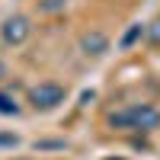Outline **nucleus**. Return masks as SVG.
Returning a JSON list of instances; mask_svg holds the SVG:
<instances>
[{
  "mask_svg": "<svg viewBox=\"0 0 160 160\" xmlns=\"http://www.w3.org/2000/svg\"><path fill=\"white\" fill-rule=\"evenodd\" d=\"M109 128L115 131H138V135H154L160 131V109L151 102H135L109 115Z\"/></svg>",
  "mask_w": 160,
  "mask_h": 160,
  "instance_id": "obj_1",
  "label": "nucleus"
},
{
  "mask_svg": "<svg viewBox=\"0 0 160 160\" xmlns=\"http://www.w3.org/2000/svg\"><path fill=\"white\" fill-rule=\"evenodd\" d=\"M68 99V90H64L58 80H42L29 90V102L35 112H55L58 106Z\"/></svg>",
  "mask_w": 160,
  "mask_h": 160,
  "instance_id": "obj_2",
  "label": "nucleus"
},
{
  "mask_svg": "<svg viewBox=\"0 0 160 160\" xmlns=\"http://www.w3.org/2000/svg\"><path fill=\"white\" fill-rule=\"evenodd\" d=\"M29 35H32V19L26 16V13H13V16H7L3 26H0V38H3V45H10V48L26 45Z\"/></svg>",
  "mask_w": 160,
  "mask_h": 160,
  "instance_id": "obj_3",
  "label": "nucleus"
},
{
  "mask_svg": "<svg viewBox=\"0 0 160 160\" xmlns=\"http://www.w3.org/2000/svg\"><path fill=\"white\" fill-rule=\"evenodd\" d=\"M109 48H112L109 35L99 32V29H93V32H83V35H80V51H83L87 58H102Z\"/></svg>",
  "mask_w": 160,
  "mask_h": 160,
  "instance_id": "obj_4",
  "label": "nucleus"
},
{
  "mask_svg": "<svg viewBox=\"0 0 160 160\" xmlns=\"http://www.w3.org/2000/svg\"><path fill=\"white\" fill-rule=\"evenodd\" d=\"M141 38H144V22H131V29L118 38V48H131L135 42H141Z\"/></svg>",
  "mask_w": 160,
  "mask_h": 160,
  "instance_id": "obj_5",
  "label": "nucleus"
},
{
  "mask_svg": "<svg viewBox=\"0 0 160 160\" xmlns=\"http://www.w3.org/2000/svg\"><path fill=\"white\" fill-rule=\"evenodd\" d=\"M144 42H148V45H160V13H157V16L151 19V22H144Z\"/></svg>",
  "mask_w": 160,
  "mask_h": 160,
  "instance_id": "obj_6",
  "label": "nucleus"
},
{
  "mask_svg": "<svg viewBox=\"0 0 160 160\" xmlns=\"http://www.w3.org/2000/svg\"><path fill=\"white\" fill-rule=\"evenodd\" d=\"M0 115H19V102L7 90H0Z\"/></svg>",
  "mask_w": 160,
  "mask_h": 160,
  "instance_id": "obj_7",
  "label": "nucleus"
},
{
  "mask_svg": "<svg viewBox=\"0 0 160 160\" xmlns=\"http://www.w3.org/2000/svg\"><path fill=\"white\" fill-rule=\"evenodd\" d=\"M19 144V135H13V131H0V151H13Z\"/></svg>",
  "mask_w": 160,
  "mask_h": 160,
  "instance_id": "obj_8",
  "label": "nucleus"
},
{
  "mask_svg": "<svg viewBox=\"0 0 160 160\" xmlns=\"http://www.w3.org/2000/svg\"><path fill=\"white\" fill-rule=\"evenodd\" d=\"M10 160H32V157H10Z\"/></svg>",
  "mask_w": 160,
  "mask_h": 160,
  "instance_id": "obj_9",
  "label": "nucleus"
}]
</instances>
